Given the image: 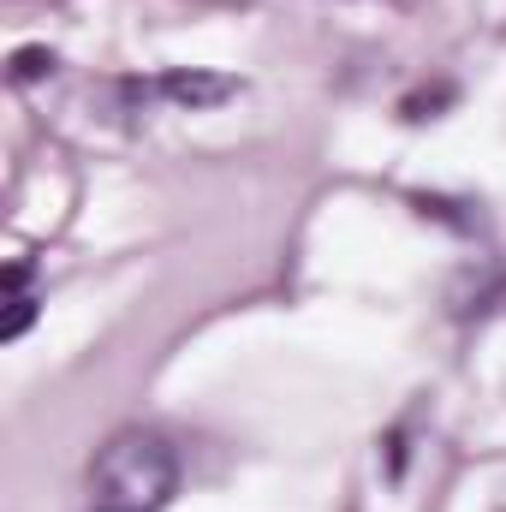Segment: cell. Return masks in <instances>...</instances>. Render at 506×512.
Segmentation results:
<instances>
[{"label": "cell", "instance_id": "6da1fadb", "mask_svg": "<svg viewBox=\"0 0 506 512\" xmlns=\"http://www.w3.org/2000/svg\"><path fill=\"white\" fill-rule=\"evenodd\" d=\"M96 512H161L179 495V459L161 435L126 429L96 453Z\"/></svg>", "mask_w": 506, "mask_h": 512}, {"label": "cell", "instance_id": "7a4b0ae2", "mask_svg": "<svg viewBox=\"0 0 506 512\" xmlns=\"http://www.w3.org/2000/svg\"><path fill=\"white\" fill-rule=\"evenodd\" d=\"M155 96H167L173 108H191V114H203V108H221V102H233V96H239V78H227V72H197V66H179V72H167V78L155 84Z\"/></svg>", "mask_w": 506, "mask_h": 512}, {"label": "cell", "instance_id": "3957f363", "mask_svg": "<svg viewBox=\"0 0 506 512\" xmlns=\"http://www.w3.org/2000/svg\"><path fill=\"white\" fill-rule=\"evenodd\" d=\"M12 84H36V78H48L54 72V48H42V42H30V48H18L12 54Z\"/></svg>", "mask_w": 506, "mask_h": 512}, {"label": "cell", "instance_id": "277c9868", "mask_svg": "<svg viewBox=\"0 0 506 512\" xmlns=\"http://www.w3.org/2000/svg\"><path fill=\"white\" fill-rule=\"evenodd\" d=\"M447 102H453V84H435V90H411V96L399 102V114H405V120H435Z\"/></svg>", "mask_w": 506, "mask_h": 512}, {"label": "cell", "instance_id": "5b68a950", "mask_svg": "<svg viewBox=\"0 0 506 512\" xmlns=\"http://www.w3.org/2000/svg\"><path fill=\"white\" fill-rule=\"evenodd\" d=\"M30 322H36V298H30V292H12V310H6V322H0V340H18Z\"/></svg>", "mask_w": 506, "mask_h": 512}, {"label": "cell", "instance_id": "8992f818", "mask_svg": "<svg viewBox=\"0 0 506 512\" xmlns=\"http://www.w3.org/2000/svg\"><path fill=\"white\" fill-rule=\"evenodd\" d=\"M387 471H393V477L405 471V435H387Z\"/></svg>", "mask_w": 506, "mask_h": 512}, {"label": "cell", "instance_id": "52a82bcc", "mask_svg": "<svg viewBox=\"0 0 506 512\" xmlns=\"http://www.w3.org/2000/svg\"><path fill=\"white\" fill-rule=\"evenodd\" d=\"M24 280H30V262H12L6 268V292H24Z\"/></svg>", "mask_w": 506, "mask_h": 512}]
</instances>
